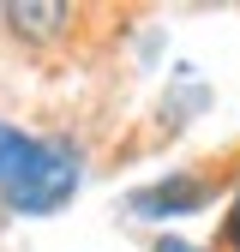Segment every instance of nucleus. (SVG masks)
Returning <instances> with one entry per match:
<instances>
[{"instance_id":"nucleus-3","label":"nucleus","mask_w":240,"mask_h":252,"mask_svg":"<svg viewBox=\"0 0 240 252\" xmlns=\"http://www.w3.org/2000/svg\"><path fill=\"white\" fill-rule=\"evenodd\" d=\"M6 18H12V30L18 36H54V30H66V18H72V6L66 0H18V6H6Z\"/></svg>"},{"instance_id":"nucleus-4","label":"nucleus","mask_w":240,"mask_h":252,"mask_svg":"<svg viewBox=\"0 0 240 252\" xmlns=\"http://www.w3.org/2000/svg\"><path fill=\"white\" fill-rule=\"evenodd\" d=\"M228 240L240 246V198H234V216H228Z\"/></svg>"},{"instance_id":"nucleus-5","label":"nucleus","mask_w":240,"mask_h":252,"mask_svg":"<svg viewBox=\"0 0 240 252\" xmlns=\"http://www.w3.org/2000/svg\"><path fill=\"white\" fill-rule=\"evenodd\" d=\"M156 252H192V246H186V240H174V234H168V240H162Z\"/></svg>"},{"instance_id":"nucleus-1","label":"nucleus","mask_w":240,"mask_h":252,"mask_svg":"<svg viewBox=\"0 0 240 252\" xmlns=\"http://www.w3.org/2000/svg\"><path fill=\"white\" fill-rule=\"evenodd\" d=\"M78 192V150L0 120V198L24 216H48Z\"/></svg>"},{"instance_id":"nucleus-2","label":"nucleus","mask_w":240,"mask_h":252,"mask_svg":"<svg viewBox=\"0 0 240 252\" xmlns=\"http://www.w3.org/2000/svg\"><path fill=\"white\" fill-rule=\"evenodd\" d=\"M204 204V180L198 174H174V180H162V186H144V192L132 198V210L138 216H162V210H198Z\"/></svg>"}]
</instances>
